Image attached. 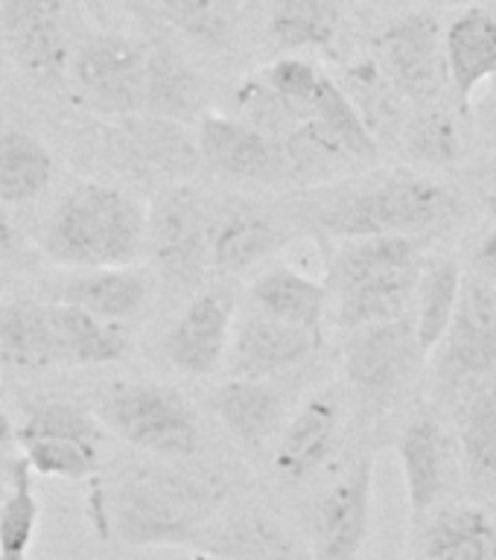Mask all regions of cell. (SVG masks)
I'll return each mask as SVG.
<instances>
[{
	"label": "cell",
	"instance_id": "40",
	"mask_svg": "<svg viewBox=\"0 0 496 560\" xmlns=\"http://www.w3.org/2000/svg\"><path fill=\"white\" fill-rule=\"evenodd\" d=\"M18 446V427L9 418V411L0 406V453L9 455Z\"/></svg>",
	"mask_w": 496,
	"mask_h": 560
},
{
	"label": "cell",
	"instance_id": "13",
	"mask_svg": "<svg viewBox=\"0 0 496 560\" xmlns=\"http://www.w3.org/2000/svg\"><path fill=\"white\" fill-rule=\"evenodd\" d=\"M319 345H322V332L275 322L249 306L240 318H234L226 353L228 374L272 380V376L304 365L319 350Z\"/></svg>",
	"mask_w": 496,
	"mask_h": 560
},
{
	"label": "cell",
	"instance_id": "2",
	"mask_svg": "<svg viewBox=\"0 0 496 560\" xmlns=\"http://www.w3.org/2000/svg\"><path fill=\"white\" fill-rule=\"evenodd\" d=\"M42 248L65 269L135 266L147 248V208L123 187L77 182L44 222Z\"/></svg>",
	"mask_w": 496,
	"mask_h": 560
},
{
	"label": "cell",
	"instance_id": "4",
	"mask_svg": "<svg viewBox=\"0 0 496 560\" xmlns=\"http://www.w3.org/2000/svg\"><path fill=\"white\" fill-rule=\"evenodd\" d=\"M100 423L129 446L164 458L199 450V418L182 394L158 383H114L100 397Z\"/></svg>",
	"mask_w": 496,
	"mask_h": 560
},
{
	"label": "cell",
	"instance_id": "46",
	"mask_svg": "<svg viewBox=\"0 0 496 560\" xmlns=\"http://www.w3.org/2000/svg\"><path fill=\"white\" fill-rule=\"evenodd\" d=\"M485 178H488V182H491V184H494V192H496V164H494V166H491L488 173H485Z\"/></svg>",
	"mask_w": 496,
	"mask_h": 560
},
{
	"label": "cell",
	"instance_id": "11",
	"mask_svg": "<svg viewBox=\"0 0 496 560\" xmlns=\"http://www.w3.org/2000/svg\"><path fill=\"white\" fill-rule=\"evenodd\" d=\"M377 56L389 85L412 103H432L450 85L445 30L436 15L412 12L377 35Z\"/></svg>",
	"mask_w": 496,
	"mask_h": 560
},
{
	"label": "cell",
	"instance_id": "29",
	"mask_svg": "<svg viewBox=\"0 0 496 560\" xmlns=\"http://www.w3.org/2000/svg\"><path fill=\"white\" fill-rule=\"evenodd\" d=\"M201 82L196 70L164 44H147V73H143V105L140 114L164 120H191L199 114Z\"/></svg>",
	"mask_w": 496,
	"mask_h": 560
},
{
	"label": "cell",
	"instance_id": "22",
	"mask_svg": "<svg viewBox=\"0 0 496 560\" xmlns=\"http://www.w3.org/2000/svg\"><path fill=\"white\" fill-rule=\"evenodd\" d=\"M249 304L275 322L322 332L331 313V295L324 280H315L292 266H272L257 275L249 289Z\"/></svg>",
	"mask_w": 496,
	"mask_h": 560
},
{
	"label": "cell",
	"instance_id": "19",
	"mask_svg": "<svg viewBox=\"0 0 496 560\" xmlns=\"http://www.w3.org/2000/svg\"><path fill=\"white\" fill-rule=\"evenodd\" d=\"M339 423L342 406L336 394L322 392L307 397L280 435L275 453V467L280 476L289 481H304L310 472L319 470L339 435Z\"/></svg>",
	"mask_w": 496,
	"mask_h": 560
},
{
	"label": "cell",
	"instance_id": "49",
	"mask_svg": "<svg viewBox=\"0 0 496 560\" xmlns=\"http://www.w3.org/2000/svg\"><path fill=\"white\" fill-rule=\"evenodd\" d=\"M0 560H26V558H0Z\"/></svg>",
	"mask_w": 496,
	"mask_h": 560
},
{
	"label": "cell",
	"instance_id": "48",
	"mask_svg": "<svg viewBox=\"0 0 496 560\" xmlns=\"http://www.w3.org/2000/svg\"><path fill=\"white\" fill-rule=\"evenodd\" d=\"M228 558H234V560H257L254 555H243V558H237V555H228Z\"/></svg>",
	"mask_w": 496,
	"mask_h": 560
},
{
	"label": "cell",
	"instance_id": "27",
	"mask_svg": "<svg viewBox=\"0 0 496 560\" xmlns=\"http://www.w3.org/2000/svg\"><path fill=\"white\" fill-rule=\"evenodd\" d=\"M401 464L412 514H427L445 493L447 481V435L436 418L418 415L406 423L401 435Z\"/></svg>",
	"mask_w": 496,
	"mask_h": 560
},
{
	"label": "cell",
	"instance_id": "47",
	"mask_svg": "<svg viewBox=\"0 0 496 560\" xmlns=\"http://www.w3.org/2000/svg\"><path fill=\"white\" fill-rule=\"evenodd\" d=\"M3 289H7V271L0 269V298H3Z\"/></svg>",
	"mask_w": 496,
	"mask_h": 560
},
{
	"label": "cell",
	"instance_id": "41",
	"mask_svg": "<svg viewBox=\"0 0 496 560\" xmlns=\"http://www.w3.org/2000/svg\"><path fill=\"white\" fill-rule=\"evenodd\" d=\"M15 243V225H12V219H9L7 205L0 201V254H7Z\"/></svg>",
	"mask_w": 496,
	"mask_h": 560
},
{
	"label": "cell",
	"instance_id": "34",
	"mask_svg": "<svg viewBox=\"0 0 496 560\" xmlns=\"http://www.w3.org/2000/svg\"><path fill=\"white\" fill-rule=\"evenodd\" d=\"M158 15L205 50L222 52L237 35V15L226 0H149Z\"/></svg>",
	"mask_w": 496,
	"mask_h": 560
},
{
	"label": "cell",
	"instance_id": "42",
	"mask_svg": "<svg viewBox=\"0 0 496 560\" xmlns=\"http://www.w3.org/2000/svg\"><path fill=\"white\" fill-rule=\"evenodd\" d=\"M12 462L15 458H9V455L0 453V505H3V499L9 493V481H12Z\"/></svg>",
	"mask_w": 496,
	"mask_h": 560
},
{
	"label": "cell",
	"instance_id": "3",
	"mask_svg": "<svg viewBox=\"0 0 496 560\" xmlns=\"http://www.w3.org/2000/svg\"><path fill=\"white\" fill-rule=\"evenodd\" d=\"M222 502L214 481L187 472L147 467L131 472L100 505V534L117 532L129 546H187L199 540L201 528Z\"/></svg>",
	"mask_w": 496,
	"mask_h": 560
},
{
	"label": "cell",
	"instance_id": "31",
	"mask_svg": "<svg viewBox=\"0 0 496 560\" xmlns=\"http://www.w3.org/2000/svg\"><path fill=\"white\" fill-rule=\"evenodd\" d=\"M459 287H462V269L453 257H429V260L424 257L418 287H415V318H412L424 357L445 339L447 327L453 322Z\"/></svg>",
	"mask_w": 496,
	"mask_h": 560
},
{
	"label": "cell",
	"instance_id": "5",
	"mask_svg": "<svg viewBox=\"0 0 496 560\" xmlns=\"http://www.w3.org/2000/svg\"><path fill=\"white\" fill-rule=\"evenodd\" d=\"M436 385L445 397L471 394L496 380V283L480 275H462L453 322L438 341Z\"/></svg>",
	"mask_w": 496,
	"mask_h": 560
},
{
	"label": "cell",
	"instance_id": "38",
	"mask_svg": "<svg viewBox=\"0 0 496 560\" xmlns=\"http://www.w3.org/2000/svg\"><path fill=\"white\" fill-rule=\"evenodd\" d=\"M30 438H73L88 444H103V432L94 415L68 400H44L30 406L18 427V444Z\"/></svg>",
	"mask_w": 496,
	"mask_h": 560
},
{
	"label": "cell",
	"instance_id": "16",
	"mask_svg": "<svg viewBox=\"0 0 496 560\" xmlns=\"http://www.w3.org/2000/svg\"><path fill=\"white\" fill-rule=\"evenodd\" d=\"M152 298V278L135 266H103V269H68L53 287L47 301L70 304L105 322L126 324L147 310Z\"/></svg>",
	"mask_w": 496,
	"mask_h": 560
},
{
	"label": "cell",
	"instance_id": "14",
	"mask_svg": "<svg viewBox=\"0 0 496 560\" xmlns=\"http://www.w3.org/2000/svg\"><path fill=\"white\" fill-rule=\"evenodd\" d=\"M374 462L362 455L315 505V560H357L371 523Z\"/></svg>",
	"mask_w": 496,
	"mask_h": 560
},
{
	"label": "cell",
	"instance_id": "28",
	"mask_svg": "<svg viewBox=\"0 0 496 560\" xmlns=\"http://www.w3.org/2000/svg\"><path fill=\"white\" fill-rule=\"evenodd\" d=\"M459 446L468 485L480 497H496V380L462 397Z\"/></svg>",
	"mask_w": 496,
	"mask_h": 560
},
{
	"label": "cell",
	"instance_id": "10",
	"mask_svg": "<svg viewBox=\"0 0 496 560\" xmlns=\"http://www.w3.org/2000/svg\"><path fill=\"white\" fill-rule=\"evenodd\" d=\"M199 161L222 178L263 187H284L292 182L287 149L266 131L243 117L228 114H201L196 129Z\"/></svg>",
	"mask_w": 496,
	"mask_h": 560
},
{
	"label": "cell",
	"instance_id": "45",
	"mask_svg": "<svg viewBox=\"0 0 496 560\" xmlns=\"http://www.w3.org/2000/svg\"><path fill=\"white\" fill-rule=\"evenodd\" d=\"M193 560H234V558H219V555H196Z\"/></svg>",
	"mask_w": 496,
	"mask_h": 560
},
{
	"label": "cell",
	"instance_id": "21",
	"mask_svg": "<svg viewBox=\"0 0 496 560\" xmlns=\"http://www.w3.org/2000/svg\"><path fill=\"white\" fill-rule=\"evenodd\" d=\"M429 243L432 240H427V236L406 234H377L359 236V240H342V243H327L324 287L331 292V289H339L345 283H354V280L420 266Z\"/></svg>",
	"mask_w": 496,
	"mask_h": 560
},
{
	"label": "cell",
	"instance_id": "6",
	"mask_svg": "<svg viewBox=\"0 0 496 560\" xmlns=\"http://www.w3.org/2000/svg\"><path fill=\"white\" fill-rule=\"evenodd\" d=\"M210 201L193 184L166 187L147 210V248L158 275L175 287H199L208 262Z\"/></svg>",
	"mask_w": 496,
	"mask_h": 560
},
{
	"label": "cell",
	"instance_id": "8",
	"mask_svg": "<svg viewBox=\"0 0 496 560\" xmlns=\"http://www.w3.org/2000/svg\"><path fill=\"white\" fill-rule=\"evenodd\" d=\"M420 348L415 339L412 315L359 327L348 332L345 350H342V368L362 402L385 406L394 397H401L403 388L418 371Z\"/></svg>",
	"mask_w": 496,
	"mask_h": 560
},
{
	"label": "cell",
	"instance_id": "24",
	"mask_svg": "<svg viewBox=\"0 0 496 560\" xmlns=\"http://www.w3.org/2000/svg\"><path fill=\"white\" fill-rule=\"evenodd\" d=\"M50 304L53 339H56V353L59 365L68 368H96L114 365L129 353V332L126 324L105 322L96 315L79 310L70 304Z\"/></svg>",
	"mask_w": 496,
	"mask_h": 560
},
{
	"label": "cell",
	"instance_id": "43",
	"mask_svg": "<svg viewBox=\"0 0 496 560\" xmlns=\"http://www.w3.org/2000/svg\"><path fill=\"white\" fill-rule=\"evenodd\" d=\"M485 210H488L491 219H494V222H496V192L494 190L485 192Z\"/></svg>",
	"mask_w": 496,
	"mask_h": 560
},
{
	"label": "cell",
	"instance_id": "36",
	"mask_svg": "<svg viewBox=\"0 0 496 560\" xmlns=\"http://www.w3.org/2000/svg\"><path fill=\"white\" fill-rule=\"evenodd\" d=\"M403 155L424 166H450L462 155L459 122L445 108H427L415 114L401 135Z\"/></svg>",
	"mask_w": 496,
	"mask_h": 560
},
{
	"label": "cell",
	"instance_id": "44",
	"mask_svg": "<svg viewBox=\"0 0 496 560\" xmlns=\"http://www.w3.org/2000/svg\"><path fill=\"white\" fill-rule=\"evenodd\" d=\"M432 3H441V7H459V3H480V0H432Z\"/></svg>",
	"mask_w": 496,
	"mask_h": 560
},
{
	"label": "cell",
	"instance_id": "25",
	"mask_svg": "<svg viewBox=\"0 0 496 560\" xmlns=\"http://www.w3.org/2000/svg\"><path fill=\"white\" fill-rule=\"evenodd\" d=\"M210 402L222 427L245 446H263L284 423V397L272 380L231 376L214 392Z\"/></svg>",
	"mask_w": 496,
	"mask_h": 560
},
{
	"label": "cell",
	"instance_id": "7",
	"mask_svg": "<svg viewBox=\"0 0 496 560\" xmlns=\"http://www.w3.org/2000/svg\"><path fill=\"white\" fill-rule=\"evenodd\" d=\"M147 44L129 35H94L70 52L68 73L77 100L103 117H129L143 105Z\"/></svg>",
	"mask_w": 496,
	"mask_h": 560
},
{
	"label": "cell",
	"instance_id": "12",
	"mask_svg": "<svg viewBox=\"0 0 496 560\" xmlns=\"http://www.w3.org/2000/svg\"><path fill=\"white\" fill-rule=\"evenodd\" d=\"M234 318L237 295L231 283L219 280L199 289L164 336L166 362L184 376H210L226 362Z\"/></svg>",
	"mask_w": 496,
	"mask_h": 560
},
{
	"label": "cell",
	"instance_id": "9",
	"mask_svg": "<svg viewBox=\"0 0 496 560\" xmlns=\"http://www.w3.org/2000/svg\"><path fill=\"white\" fill-rule=\"evenodd\" d=\"M298 228L287 213L252 199H226L210 205L208 262L219 278H240L284 252Z\"/></svg>",
	"mask_w": 496,
	"mask_h": 560
},
{
	"label": "cell",
	"instance_id": "50",
	"mask_svg": "<svg viewBox=\"0 0 496 560\" xmlns=\"http://www.w3.org/2000/svg\"><path fill=\"white\" fill-rule=\"evenodd\" d=\"M494 126H496V108H494Z\"/></svg>",
	"mask_w": 496,
	"mask_h": 560
},
{
	"label": "cell",
	"instance_id": "26",
	"mask_svg": "<svg viewBox=\"0 0 496 560\" xmlns=\"http://www.w3.org/2000/svg\"><path fill=\"white\" fill-rule=\"evenodd\" d=\"M304 126H310L324 143H331L336 152H342L350 164H374L380 155L371 122L362 117L348 91L336 85L327 73L310 103Z\"/></svg>",
	"mask_w": 496,
	"mask_h": 560
},
{
	"label": "cell",
	"instance_id": "1",
	"mask_svg": "<svg viewBox=\"0 0 496 560\" xmlns=\"http://www.w3.org/2000/svg\"><path fill=\"white\" fill-rule=\"evenodd\" d=\"M287 217L324 243L377 234L436 240L462 217V199L436 178L394 170L366 182L307 187L289 199Z\"/></svg>",
	"mask_w": 496,
	"mask_h": 560
},
{
	"label": "cell",
	"instance_id": "33",
	"mask_svg": "<svg viewBox=\"0 0 496 560\" xmlns=\"http://www.w3.org/2000/svg\"><path fill=\"white\" fill-rule=\"evenodd\" d=\"M53 182V155L44 140L24 129L0 135V201L24 205L38 199Z\"/></svg>",
	"mask_w": 496,
	"mask_h": 560
},
{
	"label": "cell",
	"instance_id": "32",
	"mask_svg": "<svg viewBox=\"0 0 496 560\" xmlns=\"http://www.w3.org/2000/svg\"><path fill=\"white\" fill-rule=\"evenodd\" d=\"M424 560H496V523L482 508H447L427 528Z\"/></svg>",
	"mask_w": 496,
	"mask_h": 560
},
{
	"label": "cell",
	"instance_id": "23",
	"mask_svg": "<svg viewBox=\"0 0 496 560\" xmlns=\"http://www.w3.org/2000/svg\"><path fill=\"white\" fill-rule=\"evenodd\" d=\"M0 365L24 374L59 368L47 301L0 298Z\"/></svg>",
	"mask_w": 496,
	"mask_h": 560
},
{
	"label": "cell",
	"instance_id": "30",
	"mask_svg": "<svg viewBox=\"0 0 496 560\" xmlns=\"http://www.w3.org/2000/svg\"><path fill=\"white\" fill-rule=\"evenodd\" d=\"M342 9L336 0H275L269 9V38L284 52L336 47Z\"/></svg>",
	"mask_w": 496,
	"mask_h": 560
},
{
	"label": "cell",
	"instance_id": "20",
	"mask_svg": "<svg viewBox=\"0 0 496 560\" xmlns=\"http://www.w3.org/2000/svg\"><path fill=\"white\" fill-rule=\"evenodd\" d=\"M420 266L401 271H385L374 278L354 280L339 289H331L333 324L339 330L350 332L368 324L394 322L410 315L415 304V287H418Z\"/></svg>",
	"mask_w": 496,
	"mask_h": 560
},
{
	"label": "cell",
	"instance_id": "35",
	"mask_svg": "<svg viewBox=\"0 0 496 560\" xmlns=\"http://www.w3.org/2000/svg\"><path fill=\"white\" fill-rule=\"evenodd\" d=\"M35 528H38V499L33 488V470L24 458H15L9 493L0 505V558H30Z\"/></svg>",
	"mask_w": 496,
	"mask_h": 560
},
{
	"label": "cell",
	"instance_id": "37",
	"mask_svg": "<svg viewBox=\"0 0 496 560\" xmlns=\"http://www.w3.org/2000/svg\"><path fill=\"white\" fill-rule=\"evenodd\" d=\"M30 470L53 479H94L100 472V444L73 441V438H30L21 441Z\"/></svg>",
	"mask_w": 496,
	"mask_h": 560
},
{
	"label": "cell",
	"instance_id": "17",
	"mask_svg": "<svg viewBox=\"0 0 496 560\" xmlns=\"http://www.w3.org/2000/svg\"><path fill=\"white\" fill-rule=\"evenodd\" d=\"M112 140L140 173L182 182L199 170L196 138H191V131L178 120L149 114L114 117Z\"/></svg>",
	"mask_w": 496,
	"mask_h": 560
},
{
	"label": "cell",
	"instance_id": "39",
	"mask_svg": "<svg viewBox=\"0 0 496 560\" xmlns=\"http://www.w3.org/2000/svg\"><path fill=\"white\" fill-rule=\"evenodd\" d=\"M471 269L473 275H480V278L494 280L496 283V228H491L488 234L476 243L471 257Z\"/></svg>",
	"mask_w": 496,
	"mask_h": 560
},
{
	"label": "cell",
	"instance_id": "18",
	"mask_svg": "<svg viewBox=\"0 0 496 560\" xmlns=\"http://www.w3.org/2000/svg\"><path fill=\"white\" fill-rule=\"evenodd\" d=\"M447 79L468 112L473 94L496 77V12L482 3L464 7L445 33Z\"/></svg>",
	"mask_w": 496,
	"mask_h": 560
},
{
	"label": "cell",
	"instance_id": "15",
	"mask_svg": "<svg viewBox=\"0 0 496 560\" xmlns=\"http://www.w3.org/2000/svg\"><path fill=\"white\" fill-rule=\"evenodd\" d=\"M0 26L9 50L35 79L68 73V35L59 0H0Z\"/></svg>",
	"mask_w": 496,
	"mask_h": 560
}]
</instances>
